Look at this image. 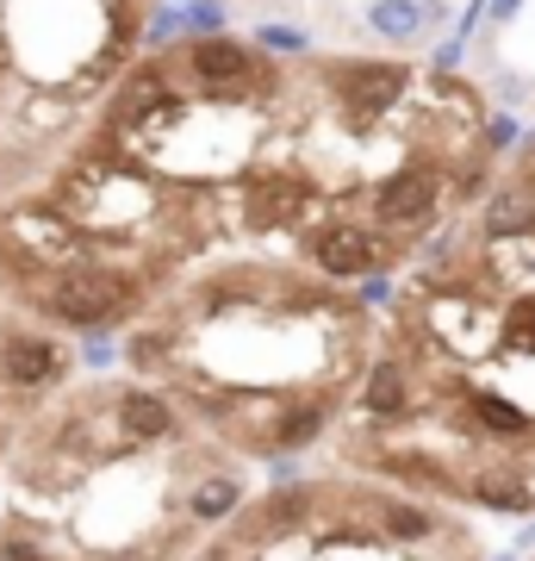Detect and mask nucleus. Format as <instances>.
Listing matches in <instances>:
<instances>
[{
	"label": "nucleus",
	"mask_w": 535,
	"mask_h": 561,
	"mask_svg": "<svg viewBox=\"0 0 535 561\" xmlns=\"http://www.w3.org/2000/svg\"><path fill=\"white\" fill-rule=\"evenodd\" d=\"M467 162H486V157H467ZM467 162H449V157H405L393 175L374 181V225L380 231H411V225H430L442 206L455 201V181Z\"/></svg>",
	"instance_id": "1"
},
{
	"label": "nucleus",
	"mask_w": 535,
	"mask_h": 561,
	"mask_svg": "<svg viewBox=\"0 0 535 561\" xmlns=\"http://www.w3.org/2000/svg\"><path fill=\"white\" fill-rule=\"evenodd\" d=\"M138 306V287L131 275L106 268V262H75V268H57L50 287L38 294V312L57 324H75V331H100V324L125 319Z\"/></svg>",
	"instance_id": "2"
},
{
	"label": "nucleus",
	"mask_w": 535,
	"mask_h": 561,
	"mask_svg": "<svg viewBox=\"0 0 535 561\" xmlns=\"http://www.w3.org/2000/svg\"><path fill=\"white\" fill-rule=\"evenodd\" d=\"M417 94V69L411 62H337V106L349 113V125L374 131Z\"/></svg>",
	"instance_id": "3"
},
{
	"label": "nucleus",
	"mask_w": 535,
	"mask_h": 561,
	"mask_svg": "<svg viewBox=\"0 0 535 561\" xmlns=\"http://www.w3.org/2000/svg\"><path fill=\"white\" fill-rule=\"evenodd\" d=\"M405 250V238L380 231V225H356V219H330L312 238V262L317 275L330 280H356V275H386L393 256Z\"/></svg>",
	"instance_id": "4"
},
{
	"label": "nucleus",
	"mask_w": 535,
	"mask_h": 561,
	"mask_svg": "<svg viewBox=\"0 0 535 561\" xmlns=\"http://www.w3.org/2000/svg\"><path fill=\"white\" fill-rule=\"evenodd\" d=\"M69 375V356H62L57 337H44V331H7L0 337V381L20 387V393H44V387H57Z\"/></svg>",
	"instance_id": "5"
},
{
	"label": "nucleus",
	"mask_w": 535,
	"mask_h": 561,
	"mask_svg": "<svg viewBox=\"0 0 535 561\" xmlns=\"http://www.w3.org/2000/svg\"><path fill=\"white\" fill-rule=\"evenodd\" d=\"M181 62H187V76H194L206 94H219V101H237L243 81L261 76L256 50H249V44H237V38H194Z\"/></svg>",
	"instance_id": "6"
},
{
	"label": "nucleus",
	"mask_w": 535,
	"mask_h": 561,
	"mask_svg": "<svg viewBox=\"0 0 535 561\" xmlns=\"http://www.w3.org/2000/svg\"><path fill=\"white\" fill-rule=\"evenodd\" d=\"M361 412L374 424H405L417 419V368L398 350L368 362V375H361Z\"/></svg>",
	"instance_id": "7"
},
{
	"label": "nucleus",
	"mask_w": 535,
	"mask_h": 561,
	"mask_svg": "<svg viewBox=\"0 0 535 561\" xmlns=\"http://www.w3.org/2000/svg\"><path fill=\"white\" fill-rule=\"evenodd\" d=\"M113 431H119L125 449H162V443L181 437V419L162 393L125 387V393H113Z\"/></svg>",
	"instance_id": "8"
},
{
	"label": "nucleus",
	"mask_w": 535,
	"mask_h": 561,
	"mask_svg": "<svg viewBox=\"0 0 535 561\" xmlns=\"http://www.w3.org/2000/svg\"><path fill=\"white\" fill-rule=\"evenodd\" d=\"M337 419V400L330 393H280V412H275V431H268V456H299V449H312L324 431Z\"/></svg>",
	"instance_id": "9"
},
{
	"label": "nucleus",
	"mask_w": 535,
	"mask_h": 561,
	"mask_svg": "<svg viewBox=\"0 0 535 561\" xmlns=\"http://www.w3.org/2000/svg\"><path fill=\"white\" fill-rule=\"evenodd\" d=\"M305 206V181L299 175H261L249 181V225H287Z\"/></svg>",
	"instance_id": "10"
},
{
	"label": "nucleus",
	"mask_w": 535,
	"mask_h": 561,
	"mask_svg": "<svg viewBox=\"0 0 535 561\" xmlns=\"http://www.w3.org/2000/svg\"><path fill=\"white\" fill-rule=\"evenodd\" d=\"M243 512V481L237 474H206L187 486V518L194 524H224Z\"/></svg>",
	"instance_id": "11"
},
{
	"label": "nucleus",
	"mask_w": 535,
	"mask_h": 561,
	"mask_svg": "<svg viewBox=\"0 0 535 561\" xmlns=\"http://www.w3.org/2000/svg\"><path fill=\"white\" fill-rule=\"evenodd\" d=\"M368 25H374L380 38L405 44L430 25V13H423V0H374V7H368Z\"/></svg>",
	"instance_id": "12"
},
{
	"label": "nucleus",
	"mask_w": 535,
	"mask_h": 561,
	"mask_svg": "<svg viewBox=\"0 0 535 561\" xmlns=\"http://www.w3.org/2000/svg\"><path fill=\"white\" fill-rule=\"evenodd\" d=\"M168 350H175V331H131L125 337V362L138 375H162L168 368Z\"/></svg>",
	"instance_id": "13"
},
{
	"label": "nucleus",
	"mask_w": 535,
	"mask_h": 561,
	"mask_svg": "<svg viewBox=\"0 0 535 561\" xmlns=\"http://www.w3.org/2000/svg\"><path fill=\"white\" fill-rule=\"evenodd\" d=\"M0 561H57L50 549H44V530H25L20 518L0 530Z\"/></svg>",
	"instance_id": "14"
},
{
	"label": "nucleus",
	"mask_w": 535,
	"mask_h": 561,
	"mask_svg": "<svg viewBox=\"0 0 535 561\" xmlns=\"http://www.w3.org/2000/svg\"><path fill=\"white\" fill-rule=\"evenodd\" d=\"M261 50H280V57H287V50H293V57H305V50H312V38H305V32H299V25H261Z\"/></svg>",
	"instance_id": "15"
},
{
	"label": "nucleus",
	"mask_w": 535,
	"mask_h": 561,
	"mask_svg": "<svg viewBox=\"0 0 535 561\" xmlns=\"http://www.w3.org/2000/svg\"><path fill=\"white\" fill-rule=\"evenodd\" d=\"M181 25H187V32H219V25H224V7H212V0H194V7H181Z\"/></svg>",
	"instance_id": "16"
},
{
	"label": "nucleus",
	"mask_w": 535,
	"mask_h": 561,
	"mask_svg": "<svg viewBox=\"0 0 535 561\" xmlns=\"http://www.w3.org/2000/svg\"><path fill=\"white\" fill-rule=\"evenodd\" d=\"M511 144H516V119L511 113H492V119H486V150L498 157V150H511Z\"/></svg>",
	"instance_id": "17"
},
{
	"label": "nucleus",
	"mask_w": 535,
	"mask_h": 561,
	"mask_svg": "<svg viewBox=\"0 0 535 561\" xmlns=\"http://www.w3.org/2000/svg\"><path fill=\"white\" fill-rule=\"evenodd\" d=\"M81 356L94 362V368H106V362H113V343L100 337V331H88V343H81Z\"/></svg>",
	"instance_id": "18"
},
{
	"label": "nucleus",
	"mask_w": 535,
	"mask_h": 561,
	"mask_svg": "<svg viewBox=\"0 0 535 561\" xmlns=\"http://www.w3.org/2000/svg\"><path fill=\"white\" fill-rule=\"evenodd\" d=\"M181 32V13H156V25H150V44H168Z\"/></svg>",
	"instance_id": "19"
},
{
	"label": "nucleus",
	"mask_w": 535,
	"mask_h": 561,
	"mask_svg": "<svg viewBox=\"0 0 535 561\" xmlns=\"http://www.w3.org/2000/svg\"><path fill=\"white\" fill-rule=\"evenodd\" d=\"M461 50H467L461 38H449V44H442V50H437V76H449V69H455V62H461Z\"/></svg>",
	"instance_id": "20"
},
{
	"label": "nucleus",
	"mask_w": 535,
	"mask_h": 561,
	"mask_svg": "<svg viewBox=\"0 0 535 561\" xmlns=\"http://www.w3.org/2000/svg\"><path fill=\"white\" fill-rule=\"evenodd\" d=\"M386 294H393V287H386V275H368V287H361V300H386Z\"/></svg>",
	"instance_id": "21"
},
{
	"label": "nucleus",
	"mask_w": 535,
	"mask_h": 561,
	"mask_svg": "<svg viewBox=\"0 0 535 561\" xmlns=\"http://www.w3.org/2000/svg\"><path fill=\"white\" fill-rule=\"evenodd\" d=\"M516 7H523V0H492V7H486V13H492V20L504 25V20H516Z\"/></svg>",
	"instance_id": "22"
},
{
	"label": "nucleus",
	"mask_w": 535,
	"mask_h": 561,
	"mask_svg": "<svg viewBox=\"0 0 535 561\" xmlns=\"http://www.w3.org/2000/svg\"><path fill=\"white\" fill-rule=\"evenodd\" d=\"M94 561H150V556H138V549H113V556H94Z\"/></svg>",
	"instance_id": "23"
},
{
	"label": "nucleus",
	"mask_w": 535,
	"mask_h": 561,
	"mask_svg": "<svg viewBox=\"0 0 535 561\" xmlns=\"http://www.w3.org/2000/svg\"><path fill=\"white\" fill-rule=\"evenodd\" d=\"M498 561H516V556H498Z\"/></svg>",
	"instance_id": "24"
},
{
	"label": "nucleus",
	"mask_w": 535,
	"mask_h": 561,
	"mask_svg": "<svg viewBox=\"0 0 535 561\" xmlns=\"http://www.w3.org/2000/svg\"><path fill=\"white\" fill-rule=\"evenodd\" d=\"M530 537H535V530H530Z\"/></svg>",
	"instance_id": "25"
}]
</instances>
